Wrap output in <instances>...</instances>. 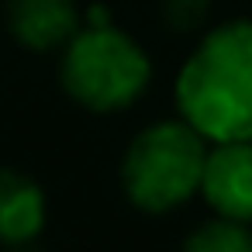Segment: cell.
<instances>
[{
  "mask_svg": "<svg viewBox=\"0 0 252 252\" xmlns=\"http://www.w3.org/2000/svg\"><path fill=\"white\" fill-rule=\"evenodd\" d=\"M176 107L207 142L252 138V21H228L200 38L176 76Z\"/></svg>",
  "mask_w": 252,
  "mask_h": 252,
  "instance_id": "1",
  "label": "cell"
},
{
  "mask_svg": "<svg viewBox=\"0 0 252 252\" xmlns=\"http://www.w3.org/2000/svg\"><path fill=\"white\" fill-rule=\"evenodd\" d=\"M207 138L187 121H156L138 131L121 162V187L138 211L166 214L200 190Z\"/></svg>",
  "mask_w": 252,
  "mask_h": 252,
  "instance_id": "2",
  "label": "cell"
},
{
  "mask_svg": "<svg viewBox=\"0 0 252 252\" xmlns=\"http://www.w3.org/2000/svg\"><path fill=\"white\" fill-rule=\"evenodd\" d=\"M152 80V63L145 49L111 25H90L66 42L63 87L90 111H121L142 97Z\"/></svg>",
  "mask_w": 252,
  "mask_h": 252,
  "instance_id": "3",
  "label": "cell"
},
{
  "mask_svg": "<svg viewBox=\"0 0 252 252\" xmlns=\"http://www.w3.org/2000/svg\"><path fill=\"white\" fill-rule=\"evenodd\" d=\"M200 193L221 218L252 221V138L214 142V149H207Z\"/></svg>",
  "mask_w": 252,
  "mask_h": 252,
  "instance_id": "4",
  "label": "cell"
},
{
  "mask_svg": "<svg viewBox=\"0 0 252 252\" xmlns=\"http://www.w3.org/2000/svg\"><path fill=\"white\" fill-rule=\"evenodd\" d=\"M7 25L25 49L49 52L80 32V14L73 0H11Z\"/></svg>",
  "mask_w": 252,
  "mask_h": 252,
  "instance_id": "5",
  "label": "cell"
},
{
  "mask_svg": "<svg viewBox=\"0 0 252 252\" xmlns=\"http://www.w3.org/2000/svg\"><path fill=\"white\" fill-rule=\"evenodd\" d=\"M42 228H45L42 187L18 169H0V242L28 245Z\"/></svg>",
  "mask_w": 252,
  "mask_h": 252,
  "instance_id": "6",
  "label": "cell"
},
{
  "mask_svg": "<svg viewBox=\"0 0 252 252\" xmlns=\"http://www.w3.org/2000/svg\"><path fill=\"white\" fill-rule=\"evenodd\" d=\"M183 252H252V231L245 221L214 218L190 231Z\"/></svg>",
  "mask_w": 252,
  "mask_h": 252,
  "instance_id": "7",
  "label": "cell"
},
{
  "mask_svg": "<svg viewBox=\"0 0 252 252\" xmlns=\"http://www.w3.org/2000/svg\"><path fill=\"white\" fill-rule=\"evenodd\" d=\"M207 0H166V21L180 32H190L204 21Z\"/></svg>",
  "mask_w": 252,
  "mask_h": 252,
  "instance_id": "8",
  "label": "cell"
}]
</instances>
